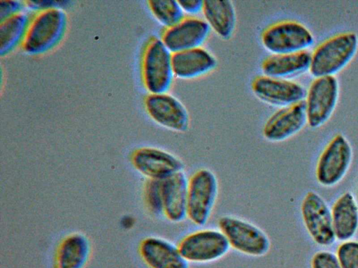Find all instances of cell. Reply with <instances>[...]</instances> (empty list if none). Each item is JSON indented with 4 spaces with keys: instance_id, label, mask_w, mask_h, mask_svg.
<instances>
[{
    "instance_id": "484cf974",
    "label": "cell",
    "mask_w": 358,
    "mask_h": 268,
    "mask_svg": "<svg viewBox=\"0 0 358 268\" xmlns=\"http://www.w3.org/2000/svg\"><path fill=\"white\" fill-rule=\"evenodd\" d=\"M338 259L342 268H358V243L349 241L341 245Z\"/></svg>"
},
{
    "instance_id": "d6986e66",
    "label": "cell",
    "mask_w": 358,
    "mask_h": 268,
    "mask_svg": "<svg viewBox=\"0 0 358 268\" xmlns=\"http://www.w3.org/2000/svg\"><path fill=\"white\" fill-rule=\"evenodd\" d=\"M91 253V241L85 234L80 232L69 233L57 246L54 268H84Z\"/></svg>"
},
{
    "instance_id": "83f0119b",
    "label": "cell",
    "mask_w": 358,
    "mask_h": 268,
    "mask_svg": "<svg viewBox=\"0 0 358 268\" xmlns=\"http://www.w3.org/2000/svg\"><path fill=\"white\" fill-rule=\"evenodd\" d=\"M26 8L25 1H1L0 20L2 21L12 15L23 12Z\"/></svg>"
},
{
    "instance_id": "ba28073f",
    "label": "cell",
    "mask_w": 358,
    "mask_h": 268,
    "mask_svg": "<svg viewBox=\"0 0 358 268\" xmlns=\"http://www.w3.org/2000/svg\"><path fill=\"white\" fill-rule=\"evenodd\" d=\"M339 87L334 76L315 77L306 95L307 123L311 128L325 124L331 116L338 98Z\"/></svg>"
},
{
    "instance_id": "7a4b0ae2",
    "label": "cell",
    "mask_w": 358,
    "mask_h": 268,
    "mask_svg": "<svg viewBox=\"0 0 358 268\" xmlns=\"http://www.w3.org/2000/svg\"><path fill=\"white\" fill-rule=\"evenodd\" d=\"M358 47L354 32L334 35L320 43L311 54L309 71L315 77L334 76L353 58Z\"/></svg>"
},
{
    "instance_id": "4316f807",
    "label": "cell",
    "mask_w": 358,
    "mask_h": 268,
    "mask_svg": "<svg viewBox=\"0 0 358 268\" xmlns=\"http://www.w3.org/2000/svg\"><path fill=\"white\" fill-rule=\"evenodd\" d=\"M313 268H342L338 259L329 252L316 253L312 262Z\"/></svg>"
},
{
    "instance_id": "9c48e42d",
    "label": "cell",
    "mask_w": 358,
    "mask_h": 268,
    "mask_svg": "<svg viewBox=\"0 0 358 268\" xmlns=\"http://www.w3.org/2000/svg\"><path fill=\"white\" fill-rule=\"evenodd\" d=\"M134 168L147 179L164 181L182 172V161L173 154L154 147H141L131 155Z\"/></svg>"
},
{
    "instance_id": "8992f818",
    "label": "cell",
    "mask_w": 358,
    "mask_h": 268,
    "mask_svg": "<svg viewBox=\"0 0 358 268\" xmlns=\"http://www.w3.org/2000/svg\"><path fill=\"white\" fill-rule=\"evenodd\" d=\"M261 43L271 54L299 52L306 50L314 43L310 30L294 20H281L265 27L260 35Z\"/></svg>"
},
{
    "instance_id": "e0dca14e",
    "label": "cell",
    "mask_w": 358,
    "mask_h": 268,
    "mask_svg": "<svg viewBox=\"0 0 358 268\" xmlns=\"http://www.w3.org/2000/svg\"><path fill=\"white\" fill-rule=\"evenodd\" d=\"M217 65L215 57L202 46L172 53L173 75L179 79L201 77L213 71Z\"/></svg>"
},
{
    "instance_id": "44dd1931",
    "label": "cell",
    "mask_w": 358,
    "mask_h": 268,
    "mask_svg": "<svg viewBox=\"0 0 358 268\" xmlns=\"http://www.w3.org/2000/svg\"><path fill=\"white\" fill-rule=\"evenodd\" d=\"M310 57L311 54L306 50L289 54H271L262 61L261 70L263 75L289 80L309 70Z\"/></svg>"
},
{
    "instance_id": "5bb4252c",
    "label": "cell",
    "mask_w": 358,
    "mask_h": 268,
    "mask_svg": "<svg viewBox=\"0 0 358 268\" xmlns=\"http://www.w3.org/2000/svg\"><path fill=\"white\" fill-rule=\"evenodd\" d=\"M301 214L306 228L315 242L328 246L334 241L336 235L332 215L319 195L309 192L305 196L301 204Z\"/></svg>"
},
{
    "instance_id": "ac0fdd59",
    "label": "cell",
    "mask_w": 358,
    "mask_h": 268,
    "mask_svg": "<svg viewBox=\"0 0 358 268\" xmlns=\"http://www.w3.org/2000/svg\"><path fill=\"white\" fill-rule=\"evenodd\" d=\"M188 178L184 171L162 181L163 216L179 223L187 218Z\"/></svg>"
},
{
    "instance_id": "7402d4cb",
    "label": "cell",
    "mask_w": 358,
    "mask_h": 268,
    "mask_svg": "<svg viewBox=\"0 0 358 268\" xmlns=\"http://www.w3.org/2000/svg\"><path fill=\"white\" fill-rule=\"evenodd\" d=\"M334 233L339 239L352 237L358 227V208L353 196L345 193L336 201L332 211Z\"/></svg>"
},
{
    "instance_id": "52a82bcc",
    "label": "cell",
    "mask_w": 358,
    "mask_h": 268,
    "mask_svg": "<svg viewBox=\"0 0 358 268\" xmlns=\"http://www.w3.org/2000/svg\"><path fill=\"white\" fill-rule=\"evenodd\" d=\"M178 246L189 263H209L227 255L231 247L220 229L204 228L183 237Z\"/></svg>"
},
{
    "instance_id": "9a60e30c",
    "label": "cell",
    "mask_w": 358,
    "mask_h": 268,
    "mask_svg": "<svg viewBox=\"0 0 358 268\" xmlns=\"http://www.w3.org/2000/svg\"><path fill=\"white\" fill-rule=\"evenodd\" d=\"M307 123L304 100L280 107L265 121L262 134L270 142H278L289 139L299 133Z\"/></svg>"
},
{
    "instance_id": "5b68a950",
    "label": "cell",
    "mask_w": 358,
    "mask_h": 268,
    "mask_svg": "<svg viewBox=\"0 0 358 268\" xmlns=\"http://www.w3.org/2000/svg\"><path fill=\"white\" fill-rule=\"evenodd\" d=\"M218 228L231 248L252 257H262L270 250L271 241L260 228L239 217L226 215L220 218Z\"/></svg>"
},
{
    "instance_id": "d4e9b609",
    "label": "cell",
    "mask_w": 358,
    "mask_h": 268,
    "mask_svg": "<svg viewBox=\"0 0 358 268\" xmlns=\"http://www.w3.org/2000/svg\"><path fill=\"white\" fill-rule=\"evenodd\" d=\"M143 195L148 211L154 216H163L162 181L147 179Z\"/></svg>"
},
{
    "instance_id": "2e32d148",
    "label": "cell",
    "mask_w": 358,
    "mask_h": 268,
    "mask_svg": "<svg viewBox=\"0 0 358 268\" xmlns=\"http://www.w3.org/2000/svg\"><path fill=\"white\" fill-rule=\"evenodd\" d=\"M139 255L149 268H189L178 245L166 239L148 236L138 246Z\"/></svg>"
},
{
    "instance_id": "3957f363",
    "label": "cell",
    "mask_w": 358,
    "mask_h": 268,
    "mask_svg": "<svg viewBox=\"0 0 358 268\" xmlns=\"http://www.w3.org/2000/svg\"><path fill=\"white\" fill-rule=\"evenodd\" d=\"M141 77L149 94L166 93L173 81L172 53L160 38L151 37L147 42L141 57Z\"/></svg>"
},
{
    "instance_id": "f1b7e54d",
    "label": "cell",
    "mask_w": 358,
    "mask_h": 268,
    "mask_svg": "<svg viewBox=\"0 0 358 268\" xmlns=\"http://www.w3.org/2000/svg\"><path fill=\"white\" fill-rule=\"evenodd\" d=\"M181 9L185 15L188 16H196V15L202 12L203 1L199 0H184L178 1Z\"/></svg>"
},
{
    "instance_id": "30bf717a",
    "label": "cell",
    "mask_w": 358,
    "mask_h": 268,
    "mask_svg": "<svg viewBox=\"0 0 358 268\" xmlns=\"http://www.w3.org/2000/svg\"><path fill=\"white\" fill-rule=\"evenodd\" d=\"M145 110L160 126L177 133L187 132L190 126L189 112L183 103L166 93L149 94L144 100Z\"/></svg>"
},
{
    "instance_id": "cb8c5ba5",
    "label": "cell",
    "mask_w": 358,
    "mask_h": 268,
    "mask_svg": "<svg viewBox=\"0 0 358 268\" xmlns=\"http://www.w3.org/2000/svg\"><path fill=\"white\" fill-rule=\"evenodd\" d=\"M147 4L153 17L164 29L173 27L185 17L178 1L150 0Z\"/></svg>"
},
{
    "instance_id": "6da1fadb",
    "label": "cell",
    "mask_w": 358,
    "mask_h": 268,
    "mask_svg": "<svg viewBox=\"0 0 358 268\" xmlns=\"http://www.w3.org/2000/svg\"><path fill=\"white\" fill-rule=\"evenodd\" d=\"M66 15L62 8L36 11L31 17L21 46L29 54H41L52 49L62 38Z\"/></svg>"
},
{
    "instance_id": "4fadbf2b",
    "label": "cell",
    "mask_w": 358,
    "mask_h": 268,
    "mask_svg": "<svg viewBox=\"0 0 358 268\" xmlns=\"http://www.w3.org/2000/svg\"><path fill=\"white\" fill-rule=\"evenodd\" d=\"M210 31L203 19L187 15L173 27L164 29L160 39L171 53H175L201 47Z\"/></svg>"
},
{
    "instance_id": "603a6c76",
    "label": "cell",
    "mask_w": 358,
    "mask_h": 268,
    "mask_svg": "<svg viewBox=\"0 0 358 268\" xmlns=\"http://www.w3.org/2000/svg\"><path fill=\"white\" fill-rule=\"evenodd\" d=\"M30 17L24 11L12 15L0 23V54L4 56L22 44Z\"/></svg>"
},
{
    "instance_id": "8fae6325",
    "label": "cell",
    "mask_w": 358,
    "mask_h": 268,
    "mask_svg": "<svg viewBox=\"0 0 358 268\" xmlns=\"http://www.w3.org/2000/svg\"><path fill=\"white\" fill-rule=\"evenodd\" d=\"M251 90L259 100L275 107H286L303 101L306 91L299 83L288 79L260 75L251 82Z\"/></svg>"
},
{
    "instance_id": "7c38bea8",
    "label": "cell",
    "mask_w": 358,
    "mask_h": 268,
    "mask_svg": "<svg viewBox=\"0 0 358 268\" xmlns=\"http://www.w3.org/2000/svg\"><path fill=\"white\" fill-rule=\"evenodd\" d=\"M352 149L346 138L336 135L321 154L316 169L318 181L324 186L337 184L345 174L352 160Z\"/></svg>"
},
{
    "instance_id": "277c9868",
    "label": "cell",
    "mask_w": 358,
    "mask_h": 268,
    "mask_svg": "<svg viewBox=\"0 0 358 268\" xmlns=\"http://www.w3.org/2000/svg\"><path fill=\"white\" fill-rule=\"evenodd\" d=\"M218 180L209 169L201 168L188 178L187 218L197 226L210 219L218 195Z\"/></svg>"
},
{
    "instance_id": "ffe728a7",
    "label": "cell",
    "mask_w": 358,
    "mask_h": 268,
    "mask_svg": "<svg viewBox=\"0 0 358 268\" xmlns=\"http://www.w3.org/2000/svg\"><path fill=\"white\" fill-rule=\"evenodd\" d=\"M203 20L219 38L230 39L234 34L237 23L236 9L230 1H203Z\"/></svg>"
}]
</instances>
